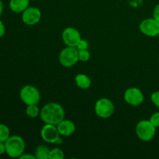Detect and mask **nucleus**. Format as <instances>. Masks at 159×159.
<instances>
[{
	"label": "nucleus",
	"mask_w": 159,
	"mask_h": 159,
	"mask_svg": "<svg viewBox=\"0 0 159 159\" xmlns=\"http://www.w3.org/2000/svg\"><path fill=\"white\" fill-rule=\"evenodd\" d=\"M64 108L57 102H48L40 110V116L44 124L56 125L65 119Z\"/></svg>",
	"instance_id": "1"
},
{
	"label": "nucleus",
	"mask_w": 159,
	"mask_h": 159,
	"mask_svg": "<svg viewBox=\"0 0 159 159\" xmlns=\"http://www.w3.org/2000/svg\"><path fill=\"white\" fill-rule=\"evenodd\" d=\"M6 153L12 158H20L25 152L26 144L23 138L18 135H12L5 142Z\"/></svg>",
	"instance_id": "2"
},
{
	"label": "nucleus",
	"mask_w": 159,
	"mask_h": 159,
	"mask_svg": "<svg viewBox=\"0 0 159 159\" xmlns=\"http://www.w3.org/2000/svg\"><path fill=\"white\" fill-rule=\"evenodd\" d=\"M136 134L141 141L148 142L153 139L156 133V127L148 120H142L137 124Z\"/></svg>",
	"instance_id": "3"
},
{
	"label": "nucleus",
	"mask_w": 159,
	"mask_h": 159,
	"mask_svg": "<svg viewBox=\"0 0 159 159\" xmlns=\"http://www.w3.org/2000/svg\"><path fill=\"white\" fill-rule=\"evenodd\" d=\"M79 61V50L75 47L67 46L59 54V62L65 68L74 66Z\"/></svg>",
	"instance_id": "4"
},
{
	"label": "nucleus",
	"mask_w": 159,
	"mask_h": 159,
	"mask_svg": "<svg viewBox=\"0 0 159 159\" xmlns=\"http://www.w3.org/2000/svg\"><path fill=\"white\" fill-rule=\"evenodd\" d=\"M22 102L26 106L38 104L40 101V93L35 86L31 85H24L20 92Z\"/></svg>",
	"instance_id": "5"
},
{
	"label": "nucleus",
	"mask_w": 159,
	"mask_h": 159,
	"mask_svg": "<svg viewBox=\"0 0 159 159\" xmlns=\"http://www.w3.org/2000/svg\"><path fill=\"white\" fill-rule=\"evenodd\" d=\"M95 113L102 119L110 118L114 113V105L110 99L101 98L95 104Z\"/></svg>",
	"instance_id": "6"
},
{
	"label": "nucleus",
	"mask_w": 159,
	"mask_h": 159,
	"mask_svg": "<svg viewBox=\"0 0 159 159\" xmlns=\"http://www.w3.org/2000/svg\"><path fill=\"white\" fill-rule=\"evenodd\" d=\"M60 133L56 125L45 124L40 130V137L48 144H57L60 139Z\"/></svg>",
	"instance_id": "7"
},
{
	"label": "nucleus",
	"mask_w": 159,
	"mask_h": 159,
	"mask_svg": "<svg viewBox=\"0 0 159 159\" xmlns=\"http://www.w3.org/2000/svg\"><path fill=\"white\" fill-rule=\"evenodd\" d=\"M124 100L132 107H138L144 102V94L140 89L136 87H131L127 89L124 93Z\"/></svg>",
	"instance_id": "8"
},
{
	"label": "nucleus",
	"mask_w": 159,
	"mask_h": 159,
	"mask_svg": "<svg viewBox=\"0 0 159 159\" xmlns=\"http://www.w3.org/2000/svg\"><path fill=\"white\" fill-rule=\"evenodd\" d=\"M139 30L148 37H157L159 34V22L155 18L145 19L140 23Z\"/></svg>",
	"instance_id": "9"
},
{
	"label": "nucleus",
	"mask_w": 159,
	"mask_h": 159,
	"mask_svg": "<svg viewBox=\"0 0 159 159\" xmlns=\"http://www.w3.org/2000/svg\"><path fill=\"white\" fill-rule=\"evenodd\" d=\"M62 40L66 46L75 47L79 43L82 37L80 32L74 27H67L62 32Z\"/></svg>",
	"instance_id": "10"
},
{
	"label": "nucleus",
	"mask_w": 159,
	"mask_h": 159,
	"mask_svg": "<svg viewBox=\"0 0 159 159\" xmlns=\"http://www.w3.org/2000/svg\"><path fill=\"white\" fill-rule=\"evenodd\" d=\"M41 12L38 8L28 7L22 12V20L28 26H34L40 22Z\"/></svg>",
	"instance_id": "11"
},
{
	"label": "nucleus",
	"mask_w": 159,
	"mask_h": 159,
	"mask_svg": "<svg viewBox=\"0 0 159 159\" xmlns=\"http://www.w3.org/2000/svg\"><path fill=\"white\" fill-rule=\"evenodd\" d=\"M57 127L61 136L69 137L72 135L75 131V125L70 120L64 119L61 122L57 124Z\"/></svg>",
	"instance_id": "12"
},
{
	"label": "nucleus",
	"mask_w": 159,
	"mask_h": 159,
	"mask_svg": "<svg viewBox=\"0 0 159 159\" xmlns=\"http://www.w3.org/2000/svg\"><path fill=\"white\" fill-rule=\"evenodd\" d=\"M29 4L30 0H10L9 8L12 12L20 13L29 7Z\"/></svg>",
	"instance_id": "13"
},
{
	"label": "nucleus",
	"mask_w": 159,
	"mask_h": 159,
	"mask_svg": "<svg viewBox=\"0 0 159 159\" xmlns=\"http://www.w3.org/2000/svg\"><path fill=\"white\" fill-rule=\"evenodd\" d=\"M75 82L76 85L82 89H87L92 84L90 78L85 74H78L75 78Z\"/></svg>",
	"instance_id": "14"
},
{
	"label": "nucleus",
	"mask_w": 159,
	"mask_h": 159,
	"mask_svg": "<svg viewBox=\"0 0 159 159\" xmlns=\"http://www.w3.org/2000/svg\"><path fill=\"white\" fill-rule=\"evenodd\" d=\"M50 149L47 145L40 144L36 148L35 156L38 159H49Z\"/></svg>",
	"instance_id": "15"
},
{
	"label": "nucleus",
	"mask_w": 159,
	"mask_h": 159,
	"mask_svg": "<svg viewBox=\"0 0 159 159\" xmlns=\"http://www.w3.org/2000/svg\"><path fill=\"white\" fill-rule=\"evenodd\" d=\"M40 110H39V107H37V104L34 105H28L26 106V113L29 117L36 118L40 115Z\"/></svg>",
	"instance_id": "16"
},
{
	"label": "nucleus",
	"mask_w": 159,
	"mask_h": 159,
	"mask_svg": "<svg viewBox=\"0 0 159 159\" xmlns=\"http://www.w3.org/2000/svg\"><path fill=\"white\" fill-rule=\"evenodd\" d=\"M10 137V130L6 124H0V141L6 142Z\"/></svg>",
	"instance_id": "17"
},
{
	"label": "nucleus",
	"mask_w": 159,
	"mask_h": 159,
	"mask_svg": "<svg viewBox=\"0 0 159 159\" xmlns=\"http://www.w3.org/2000/svg\"><path fill=\"white\" fill-rule=\"evenodd\" d=\"M65 158V154L61 149L55 148L50 151L49 159H63Z\"/></svg>",
	"instance_id": "18"
},
{
	"label": "nucleus",
	"mask_w": 159,
	"mask_h": 159,
	"mask_svg": "<svg viewBox=\"0 0 159 159\" xmlns=\"http://www.w3.org/2000/svg\"><path fill=\"white\" fill-rule=\"evenodd\" d=\"M79 61L82 62L88 61L90 58V53L88 50H82L79 51Z\"/></svg>",
	"instance_id": "19"
},
{
	"label": "nucleus",
	"mask_w": 159,
	"mask_h": 159,
	"mask_svg": "<svg viewBox=\"0 0 159 159\" xmlns=\"http://www.w3.org/2000/svg\"><path fill=\"white\" fill-rule=\"evenodd\" d=\"M149 120L152 122V124H153L156 128L159 127V112H156V113H153V114L151 116Z\"/></svg>",
	"instance_id": "20"
},
{
	"label": "nucleus",
	"mask_w": 159,
	"mask_h": 159,
	"mask_svg": "<svg viewBox=\"0 0 159 159\" xmlns=\"http://www.w3.org/2000/svg\"><path fill=\"white\" fill-rule=\"evenodd\" d=\"M151 100L155 107L159 108V90L154 92L151 96Z\"/></svg>",
	"instance_id": "21"
},
{
	"label": "nucleus",
	"mask_w": 159,
	"mask_h": 159,
	"mask_svg": "<svg viewBox=\"0 0 159 159\" xmlns=\"http://www.w3.org/2000/svg\"><path fill=\"white\" fill-rule=\"evenodd\" d=\"M76 48H77V49L79 50V51H82V50H88L89 43L86 40L82 39V40L79 41V43H78Z\"/></svg>",
	"instance_id": "22"
},
{
	"label": "nucleus",
	"mask_w": 159,
	"mask_h": 159,
	"mask_svg": "<svg viewBox=\"0 0 159 159\" xmlns=\"http://www.w3.org/2000/svg\"><path fill=\"white\" fill-rule=\"evenodd\" d=\"M153 18H155L157 21L159 22V4L157 5L154 9Z\"/></svg>",
	"instance_id": "23"
},
{
	"label": "nucleus",
	"mask_w": 159,
	"mask_h": 159,
	"mask_svg": "<svg viewBox=\"0 0 159 159\" xmlns=\"http://www.w3.org/2000/svg\"><path fill=\"white\" fill-rule=\"evenodd\" d=\"M19 158H20V159H36L37 158H36L35 155L23 153V155H22Z\"/></svg>",
	"instance_id": "24"
},
{
	"label": "nucleus",
	"mask_w": 159,
	"mask_h": 159,
	"mask_svg": "<svg viewBox=\"0 0 159 159\" xmlns=\"http://www.w3.org/2000/svg\"><path fill=\"white\" fill-rule=\"evenodd\" d=\"M5 33H6V27H5V25L2 23V21L0 20V37H3Z\"/></svg>",
	"instance_id": "25"
},
{
	"label": "nucleus",
	"mask_w": 159,
	"mask_h": 159,
	"mask_svg": "<svg viewBox=\"0 0 159 159\" xmlns=\"http://www.w3.org/2000/svg\"><path fill=\"white\" fill-rule=\"evenodd\" d=\"M6 153V144L5 142H1L0 141V155Z\"/></svg>",
	"instance_id": "26"
},
{
	"label": "nucleus",
	"mask_w": 159,
	"mask_h": 159,
	"mask_svg": "<svg viewBox=\"0 0 159 159\" xmlns=\"http://www.w3.org/2000/svg\"><path fill=\"white\" fill-rule=\"evenodd\" d=\"M3 11V3L2 2V0H0V17H1Z\"/></svg>",
	"instance_id": "27"
},
{
	"label": "nucleus",
	"mask_w": 159,
	"mask_h": 159,
	"mask_svg": "<svg viewBox=\"0 0 159 159\" xmlns=\"http://www.w3.org/2000/svg\"><path fill=\"white\" fill-rule=\"evenodd\" d=\"M158 63H159V58H158Z\"/></svg>",
	"instance_id": "28"
},
{
	"label": "nucleus",
	"mask_w": 159,
	"mask_h": 159,
	"mask_svg": "<svg viewBox=\"0 0 159 159\" xmlns=\"http://www.w3.org/2000/svg\"><path fill=\"white\" fill-rule=\"evenodd\" d=\"M158 36H159V34H158Z\"/></svg>",
	"instance_id": "29"
}]
</instances>
